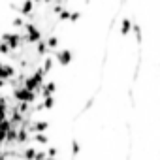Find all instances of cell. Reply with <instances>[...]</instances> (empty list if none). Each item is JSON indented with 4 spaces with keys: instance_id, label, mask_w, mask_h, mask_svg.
I'll return each mask as SVG.
<instances>
[{
    "instance_id": "cell-1",
    "label": "cell",
    "mask_w": 160,
    "mask_h": 160,
    "mask_svg": "<svg viewBox=\"0 0 160 160\" xmlns=\"http://www.w3.org/2000/svg\"><path fill=\"white\" fill-rule=\"evenodd\" d=\"M55 58H57V62L60 64V66H68L70 62H72V51L70 49H60V51H57L55 55H53Z\"/></svg>"
},
{
    "instance_id": "cell-2",
    "label": "cell",
    "mask_w": 160,
    "mask_h": 160,
    "mask_svg": "<svg viewBox=\"0 0 160 160\" xmlns=\"http://www.w3.org/2000/svg\"><path fill=\"white\" fill-rule=\"evenodd\" d=\"M19 12H21L23 15H28V17H30V15L34 13V0H23Z\"/></svg>"
},
{
    "instance_id": "cell-3",
    "label": "cell",
    "mask_w": 160,
    "mask_h": 160,
    "mask_svg": "<svg viewBox=\"0 0 160 160\" xmlns=\"http://www.w3.org/2000/svg\"><path fill=\"white\" fill-rule=\"evenodd\" d=\"M132 28H134L132 19H122V23H121V34H122V36H126V34H130V32H132Z\"/></svg>"
},
{
    "instance_id": "cell-4",
    "label": "cell",
    "mask_w": 160,
    "mask_h": 160,
    "mask_svg": "<svg viewBox=\"0 0 160 160\" xmlns=\"http://www.w3.org/2000/svg\"><path fill=\"white\" fill-rule=\"evenodd\" d=\"M45 42H47V47H49V49H57V47H58V43H60V38H58L57 34H51Z\"/></svg>"
}]
</instances>
